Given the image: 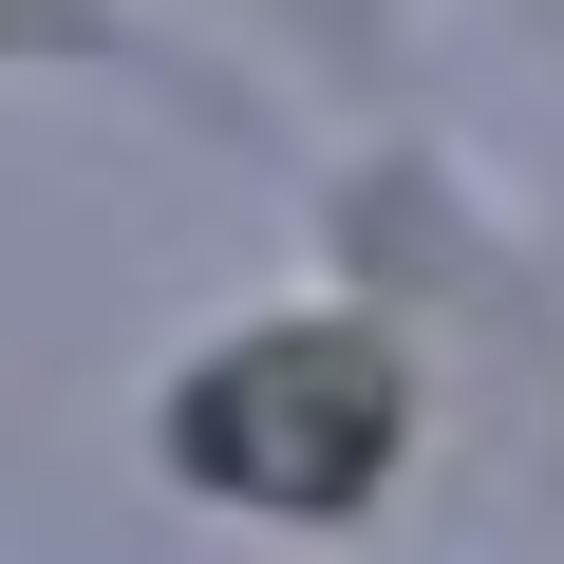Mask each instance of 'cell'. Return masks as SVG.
<instances>
[{
  "instance_id": "obj_1",
  "label": "cell",
  "mask_w": 564,
  "mask_h": 564,
  "mask_svg": "<svg viewBox=\"0 0 564 564\" xmlns=\"http://www.w3.org/2000/svg\"><path fill=\"white\" fill-rule=\"evenodd\" d=\"M377 452H395V358L339 339V321L245 339V358L188 395V470H207V489H302V508H339Z\"/></svg>"
}]
</instances>
